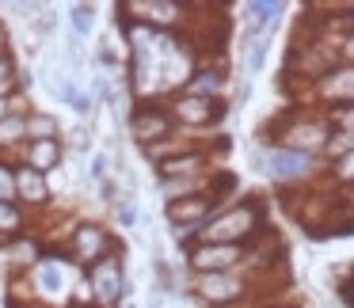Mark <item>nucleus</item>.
Masks as SVG:
<instances>
[{
	"label": "nucleus",
	"instance_id": "obj_1",
	"mask_svg": "<svg viewBox=\"0 0 354 308\" xmlns=\"http://www.w3.org/2000/svg\"><path fill=\"white\" fill-rule=\"evenodd\" d=\"M255 217H259V209H255V206L229 209V213L217 217V221L206 229V240H209V244H232V240L248 236V232L255 229Z\"/></svg>",
	"mask_w": 354,
	"mask_h": 308
},
{
	"label": "nucleus",
	"instance_id": "obj_12",
	"mask_svg": "<svg viewBox=\"0 0 354 308\" xmlns=\"http://www.w3.org/2000/svg\"><path fill=\"white\" fill-rule=\"evenodd\" d=\"M27 130H31V137L35 141H54V118H46V115H35L31 122H27Z\"/></svg>",
	"mask_w": 354,
	"mask_h": 308
},
{
	"label": "nucleus",
	"instance_id": "obj_6",
	"mask_svg": "<svg viewBox=\"0 0 354 308\" xmlns=\"http://www.w3.org/2000/svg\"><path fill=\"white\" fill-rule=\"evenodd\" d=\"M202 297L206 300H217V305H221V300H232L236 297L240 289H244V285L236 282V278H225V274H209V278H202Z\"/></svg>",
	"mask_w": 354,
	"mask_h": 308
},
{
	"label": "nucleus",
	"instance_id": "obj_19",
	"mask_svg": "<svg viewBox=\"0 0 354 308\" xmlns=\"http://www.w3.org/2000/svg\"><path fill=\"white\" fill-rule=\"evenodd\" d=\"M0 224H8V229H16V224H19V213L8 206V202H0Z\"/></svg>",
	"mask_w": 354,
	"mask_h": 308
},
{
	"label": "nucleus",
	"instance_id": "obj_2",
	"mask_svg": "<svg viewBox=\"0 0 354 308\" xmlns=\"http://www.w3.org/2000/svg\"><path fill=\"white\" fill-rule=\"evenodd\" d=\"M92 289L100 293V300H115L126 293V278H122V267L118 259H100L92 267Z\"/></svg>",
	"mask_w": 354,
	"mask_h": 308
},
{
	"label": "nucleus",
	"instance_id": "obj_5",
	"mask_svg": "<svg viewBox=\"0 0 354 308\" xmlns=\"http://www.w3.org/2000/svg\"><path fill=\"white\" fill-rule=\"evenodd\" d=\"M168 115H160V110H141L138 118H133V137L149 141V137H168Z\"/></svg>",
	"mask_w": 354,
	"mask_h": 308
},
{
	"label": "nucleus",
	"instance_id": "obj_9",
	"mask_svg": "<svg viewBox=\"0 0 354 308\" xmlns=\"http://www.w3.org/2000/svg\"><path fill=\"white\" fill-rule=\"evenodd\" d=\"M57 156H62V148H57V141H35L31 145V171H46L57 164Z\"/></svg>",
	"mask_w": 354,
	"mask_h": 308
},
{
	"label": "nucleus",
	"instance_id": "obj_16",
	"mask_svg": "<svg viewBox=\"0 0 354 308\" xmlns=\"http://www.w3.org/2000/svg\"><path fill=\"white\" fill-rule=\"evenodd\" d=\"M62 282H65V278H62V270H57V267L42 270V285H46V293H62Z\"/></svg>",
	"mask_w": 354,
	"mask_h": 308
},
{
	"label": "nucleus",
	"instance_id": "obj_18",
	"mask_svg": "<svg viewBox=\"0 0 354 308\" xmlns=\"http://www.w3.org/2000/svg\"><path fill=\"white\" fill-rule=\"evenodd\" d=\"M16 194V179L8 175V168H0V202H8Z\"/></svg>",
	"mask_w": 354,
	"mask_h": 308
},
{
	"label": "nucleus",
	"instance_id": "obj_14",
	"mask_svg": "<svg viewBox=\"0 0 354 308\" xmlns=\"http://www.w3.org/2000/svg\"><path fill=\"white\" fill-rule=\"evenodd\" d=\"M198 164H202V156H183V160H168L160 171L164 175H183V171H194Z\"/></svg>",
	"mask_w": 354,
	"mask_h": 308
},
{
	"label": "nucleus",
	"instance_id": "obj_4",
	"mask_svg": "<svg viewBox=\"0 0 354 308\" xmlns=\"http://www.w3.org/2000/svg\"><path fill=\"white\" fill-rule=\"evenodd\" d=\"M73 251H77V259H100L103 251H107V236H103V229H95V224H84V229L77 232V244H73Z\"/></svg>",
	"mask_w": 354,
	"mask_h": 308
},
{
	"label": "nucleus",
	"instance_id": "obj_3",
	"mask_svg": "<svg viewBox=\"0 0 354 308\" xmlns=\"http://www.w3.org/2000/svg\"><path fill=\"white\" fill-rule=\"evenodd\" d=\"M236 259H240L236 244H206V247H198V251L191 255V262L198 270H225V267H232Z\"/></svg>",
	"mask_w": 354,
	"mask_h": 308
},
{
	"label": "nucleus",
	"instance_id": "obj_23",
	"mask_svg": "<svg viewBox=\"0 0 354 308\" xmlns=\"http://www.w3.org/2000/svg\"><path fill=\"white\" fill-rule=\"evenodd\" d=\"M8 77V61H4V57H0V80Z\"/></svg>",
	"mask_w": 354,
	"mask_h": 308
},
{
	"label": "nucleus",
	"instance_id": "obj_20",
	"mask_svg": "<svg viewBox=\"0 0 354 308\" xmlns=\"http://www.w3.org/2000/svg\"><path fill=\"white\" fill-rule=\"evenodd\" d=\"M263 57H267V42H255V46H252V57H248V69H259Z\"/></svg>",
	"mask_w": 354,
	"mask_h": 308
},
{
	"label": "nucleus",
	"instance_id": "obj_13",
	"mask_svg": "<svg viewBox=\"0 0 354 308\" xmlns=\"http://www.w3.org/2000/svg\"><path fill=\"white\" fill-rule=\"evenodd\" d=\"M130 12H149V19H176V4H130Z\"/></svg>",
	"mask_w": 354,
	"mask_h": 308
},
{
	"label": "nucleus",
	"instance_id": "obj_21",
	"mask_svg": "<svg viewBox=\"0 0 354 308\" xmlns=\"http://www.w3.org/2000/svg\"><path fill=\"white\" fill-rule=\"evenodd\" d=\"M194 88H198V92H206V88H221V77H214V73H202V80H194Z\"/></svg>",
	"mask_w": 354,
	"mask_h": 308
},
{
	"label": "nucleus",
	"instance_id": "obj_7",
	"mask_svg": "<svg viewBox=\"0 0 354 308\" xmlns=\"http://www.w3.org/2000/svg\"><path fill=\"white\" fill-rule=\"evenodd\" d=\"M183 122H194V126H202V122H209V118H221V110H217V103H209V99H183L179 103V110H176Z\"/></svg>",
	"mask_w": 354,
	"mask_h": 308
},
{
	"label": "nucleus",
	"instance_id": "obj_11",
	"mask_svg": "<svg viewBox=\"0 0 354 308\" xmlns=\"http://www.w3.org/2000/svg\"><path fill=\"white\" fill-rule=\"evenodd\" d=\"M209 209L206 198H194V202H176V206H168V217L171 221H194V217H202Z\"/></svg>",
	"mask_w": 354,
	"mask_h": 308
},
{
	"label": "nucleus",
	"instance_id": "obj_8",
	"mask_svg": "<svg viewBox=\"0 0 354 308\" xmlns=\"http://www.w3.org/2000/svg\"><path fill=\"white\" fill-rule=\"evenodd\" d=\"M308 168V156L305 153H274L270 156V171L278 179H290V175H301Z\"/></svg>",
	"mask_w": 354,
	"mask_h": 308
},
{
	"label": "nucleus",
	"instance_id": "obj_22",
	"mask_svg": "<svg viewBox=\"0 0 354 308\" xmlns=\"http://www.w3.org/2000/svg\"><path fill=\"white\" fill-rule=\"evenodd\" d=\"M103 171H107V156H95V164H92V175H95V179H103Z\"/></svg>",
	"mask_w": 354,
	"mask_h": 308
},
{
	"label": "nucleus",
	"instance_id": "obj_24",
	"mask_svg": "<svg viewBox=\"0 0 354 308\" xmlns=\"http://www.w3.org/2000/svg\"><path fill=\"white\" fill-rule=\"evenodd\" d=\"M0 118H4V103H0Z\"/></svg>",
	"mask_w": 354,
	"mask_h": 308
},
{
	"label": "nucleus",
	"instance_id": "obj_17",
	"mask_svg": "<svg viewBox=\"0 0 354 308\" xmlns=\"http://www.w3.org/2000/svg\"><path fill=\"white\" fill-rule=\"evenodd\" d=\"M24 133V122L19 118H8V122H0V141H16Z\"/></svg>",
	"mask_w": 354,
	"mask_h": 308
},
{
	"label": "nucleus",
	"instance_id": "obj_15",
	"mask_svg": "<svg viewBox=\"0 0 354 308\" xmlns=\"http://www.w3.org/2000/svg\"><path fill=\"white\" fill-rule=\"evenodd\" d=\"M73 27H77V39L92 31V8H88V4H80V8L73 12Z\"/></svg>",
	"mask_w": 354,
	"mask_h": 308
},
{
	"label": "nucleus",
	"instance_id": "obj_10",
	"mask_svg": "<svg viewBox=\"0 0 354 308\" xmlns=\"http://www.w3.org/2000/svg\"><path fill=\"white\" fill-rule=\"evenodd\" d=\"M16 191L24 194L27 202H42V198H46V183H42V175H39V171H31V168H24L16 175Z\"/></svg>",
	"mask_w": 354,
	"mask_h": 308
}]
</instances>
